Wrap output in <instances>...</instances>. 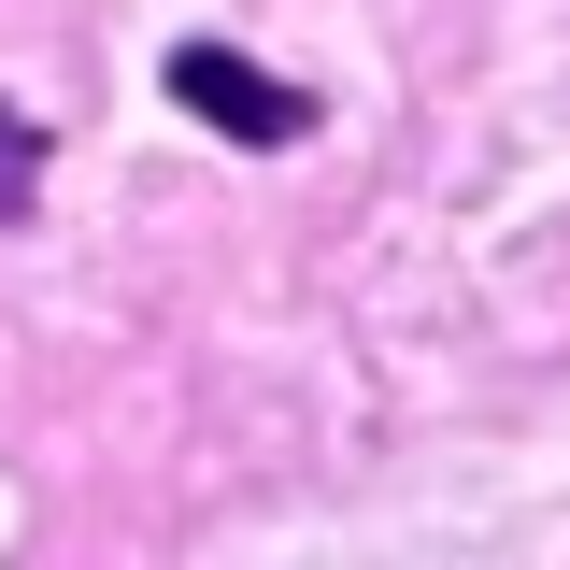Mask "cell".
I'll use <instances>...</instances> for the list:
<instances>
[{
    "label": "cell",
    "mask_w": 570,
    "mask_h": 570,
    "mask_svg": "<svg viewBox=\"0 0 570 570\" xmlns=\"http://www.w3.org/2000/svg\"><path fill=\"white\" fill-rule=\"evenodd\" d=\"M43 171H58V142H43V115H14V100H0V228H14V214L43 200Z\"/></svg>",
    "instance_id": "obj_2"
},
{
    "label": "cell",
    "mask_w": 570,
    "mask_h": 570,
    "mask_svg": "<svg viewBox=\"0 0 570 570\" xmlns=\"http://www.w3.org/2000/svg\"><path fill=\"white\" fill-rule=\"evenodd\" d=\"M157 100H171L186 129L243 142V157H285V142H314V86H285L272 58H243V43H214V29H186V43L157 58Z\"/></svg>",
    "instance_id": "obj_1"
}]
</instances>
